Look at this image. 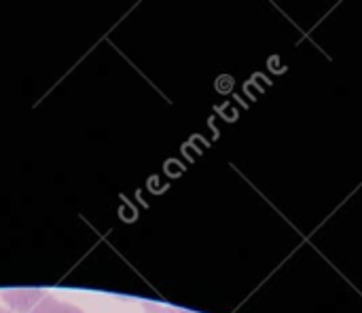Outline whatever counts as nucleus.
Here are the masks:
<instances>
[{
  "instance_id": "f257e3e1",
  "label": "nucleus",
  "mask_w": 362,
  "mask_h": 313,
  "mask_svg": "<svg viewBox=\"0 0 362 313\" xmlns=\"http://www.w3.org/2000/svg\"><path fill=\"white\" fill-rule=\"evenodd\" d=\"M47 297L45 290H4L2 301L13 313H32L36 305Z\"/></svg>"
},
{
  "instance_id": "f03ea898",
  "label": "nucleus",
  "mask_w": 362,
  "mask_h": 313,
  "mask_svg": "<svg viewBox=\"0 0 362 313\" xmlns=\"http://www.w3.org/2000/svg\"><path fill=\"white\" fill-rule=\"evenodd\" d=\"M32 313H85L83 309H78L76 305L72 303H64V301H57L55 297L47 295Z\"/></svg>"
},
{
  "instance_id": "7ed1b4c3",
  "label": "nucleus",
  "mask_w": 362,
  "mask_h": 313,
  "mask_svg": "<svg viewBox=\"0 0 362 313\" xmlns=\"http://www.w3.org/2000/svg\"><path fill=\"white\" fill-rule=\"evenodd\" d=\"M0 313H13V312H8V309H0Z\"/></svg>"
}]
</instances>
